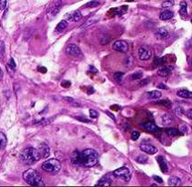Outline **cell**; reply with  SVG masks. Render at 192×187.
<instances>
[{
	"mask_svg": "<svg viewBox=\"0 0 192 187\" xmlns=\"http://www.w3.org/2000/svg\"><path fill=\"white\" fill-rule=\"evenodd\" d=\"M98 163V154L95 150L88 148L80 153V164L85 167H93Z\"/></svg>",
	"mask_w": 192,
	"mask_h": 187,
	"instance_id": "cell-1",
	"label": "cell"
},
{
	"mask_svg": "<svg viewBox=\"0 0 192 187\" xmlns=\"http://www.w3.org/2000/svg\"><path fill=\"white\" fill-rule=\"evenodd\" d=\"M23 178L27 185L31 186H44L45 183L40 175V173L34 169H28L24 172Z\"/></svg>",
	"mask_w": 192,
	"mask_h": 187,
	"instance_id": "cell-2",
	"label": "cell"
},
{
	"mask_svg": "<svg viewBox=\"0 0 192 187\" xmlns=\"http://www.w3.org/2000/svg\"><path fill=\"white\" fill-rule=\"evenodd\" d=\"M20 157L21 161L26 165H33L35 162L39 161L41 158L38 150H36L34 147H27L24 149V151L21 153Z\"/></svg>",
	"mask_w": 192,
	"mask_h": 187,
	"instance_id": "cell-3",
	"label": "cell"
},
{
	"mask_svg": "<svg viewBox=\"0 0 192 187\" xmlns=\"http://www.w3.org/2000/svg\"><path fill=\"white\" fill-rule=\"evenodd\" d=\"M61 167H62V165H61L60 161L57 159H54V158L46 160L42 164V169L49 173H58L60 171Z\"/></svg>",
	"mask_w": 192,
	"mask_h": 187,
	"instance_id": "cell-4",
	"label": "cell"
},
{
	"mask_svg": "<svg viewBox=\"0 0 192 187\" xmlns=\"http://www.w3.org/2000/svg\"><path fill=\"white\" fill-rule=\"evenodd\" d=\"M63 6V2L61 0L58 1H54V3H52L47 9V17L49 19H53L54 18L55 16L59 13L61 7Z\"/></svg>",
	"mask_w": 192,
	"mask_h": 187,
	"instance_id": "cell-5",
	"label": "cell"
},
{
	"mask_svg": "<svg viewBox=\"0 0 192 187\" xmlns=\"http://www.w3.org/2000/svg\"><path fill=\"white\" fill-rule=\"evenodd\" d=\"M113 175L117 178H120V179L125 181V182H129L130 180V177H131L130 172L126 166H122V167H120V168L116 169L115 171L113 172Z\"/></svg>",
	"mask_w": 192,
	"mask_h": 187,
	"instance_id": "cell-6",
	"label": "cell"
},
{
	"mask_svg": "<svg viewBox=\"0 0 192 187\" xmlns=\"http://www.w3.org/2000/svg\"><path fill=\"white\" fill-rule=\"evenodd\" d=\"M65 53L70 56H73V57H82V53L81 49L74 44L68 45L65 47Z\"/></svg>",
	"mask_w": 192,
	"mask_h": 187,
	"instance_id": "cell-7",
	"label": "cell"
},
{
	"mask_svg": "<svg viewBox=\"0 0 192 187\" xmlns=\"http://www.w3.org/2000/svg\"><path fill=\"white\" fill-rule=\"evenodd\" d=\"M112 49L116 52H120L122 53H126L129 50V45L127 42L123 40H118L115 41L112 45Z\"/></svg>",
	"mask_w": 192,
	"mask_h": 187,
	"instance_id": "cell-8",
	"label": "cell"
},
{
	"mask_svg": "<svg viewBox=\"0 0 192 187\" xmlns=\"http://www.w3.org/2000/svg\"><path fill=\"white\" fill-rule=\"evenodd\" d=\"M152 55V53L150 49H148L147 47L142 46L139 48V51H138V56L139 58L142 60V61H147L149 59H150Z\"/></svg>",
	"mask_w": 192,
	"mask_h": 187,
	"instance_id": "cell-9",
	"label": "cell"
},
{
	"mask_svg": "<svg viewBox=\"0 0 192 187\" xmlns=\"http://www.w3.org/2000/svg\"><path fill=\"white\" fill-rule=\"evenodd\" d=\"M140 148L142 151H143L144 153H147L149 155H155L158 152L157 147H155L154 146L148 144V143H142L140 145Z\"/></svg>",
	"mask_w": 192,
	"mask_h": 187,
	"instance_id": "cell-10",
	"label": "cell"
},
{
	"mask_svg": "<svg viewBox=\"0 0 192 187\" xmlns=\"http://www.w3.org/2000/svg\"><path fill=\"white\" fill-rule=\"evenodd\" d=\"M38 152L40 154V156L43 158H47L50 156V147L48 146L46 144L43 143L39 146L38 148Z\"/></svg>",
	"mask_w": 192,
	"mask_h": 187,
	"instance_id": "cell-11",
	"label": "cell"
},
{
	"mask_svg": "<svg viewBox=\"0 0 192 187\" xmlns=\"http://www.w3.org/2000/svg\"><path fill=\"white\" fill-rule=\"evenodd\" d=\"M65 17L69 20V21H73V22H78L82 18V14L79 10H75V11H73L71 13H68L66 14Z\"/></svg>",
	"mask_w": 192,
	"mask_h": 187,
	"instance_id": "cell-12",
	"label": "cell"
},
{
	"mask_svg": "<svg viewBox=\"0 0 192 187\" xmlns=\"http://www.w3.org/2000/svg\"><path fill=\"white\" fill-rule=\"evenodd\" d=\"M144 129L148 132H150V133H156L160 130V128L154 124L153 122L151 121H147L143 124Z\"/></svg>",
	"mask_w": 192,
	"mask_h": 187,
	"instance_id": "cell-13",
	"label": "cell"
},
{
	"mask_svg": "<svg viewBox=\"0 0 192 187\" xmlns=\"http://www.w3.org/2000/svg\"><path fill=\"white\" fill-rule=\"evenodd\" d=\"M157 161H158V164L160 166V170L163 173H167L169 171V167H168V165H167V162L165 160V158L162 156H157Z\"/></svg>",
	"mask_w": 192,
	"mask_h": 187,
	"instance_id": "cell-14",
	"label": "cell"
},
{
	"mask_svg": "<svg viewBox=\"0 0 192 187\" xmlns=\"http://www.w3.org/2000/svg\"><path fill=\"white\" fill-rule=\"evenodd\" d=\"M171 72V68L169 66H162L158 70V75L160 77H167Z\"/></svg>",
	"mask_w": 192,
	"mask_h": 187,
	"instance_id": "cell-15",
	"label": "cell"
},
{
	"mask_svg": "<svg viewBox=\"0 0 192 187\" xmlns=\"http://www.w3.org/2000/svg\"><path fill=\"white\" fill-rule=\"evenodd\" d=\"M112 179H110L109 177L105 176V177H102L97 184L95 185V186H110L112 185Z\"/></svg>",
	"mask_w": 192,
	"mask_h": 187,
	"instance_id": "cell-16",
	"label": "cell"
},
{
	"mask_svg": "<svg viewBox=\"0 0 192 187\" xmlns=\"http://www.w3.org/2000/svg\"><path fill=\"white\" fill-rule=\"evenodd\" d=\"M174 16L173 12L170 11V10H164L163 12H161L160 15V19L162 21H168L170 19H171Z\"/></svg>",
	"mask_w": 192,
	"mask_h": 187,
	"instance_id": "cell-17",
	"label": "cell"
},
{
	"mask_svg": "<svg viewBox=\"0 0 192 187\" xmlns=\"http://www.w3.org/2000/svg\"><path fill=\"white\" fill-rule=\"evenodd\" d=\"M99 20V17L97 16H93L92 17H90L88 20H86L85 21V23L82 25V29H84V28H87V27H89L90 25H94V24H95L96 22Z\"/></svg>",
	"mask_w": 192,
	"mask_h": 187,
	"instance_id": "cell-18",
	"label": "cell"
},
{
	"mask_svg": "<svg viewBox=\"0 0 192 187\" xmlns=\"http://www.w3.org/2000/svg\"><path fill=\"white\" fill-rule=\"evenodd\" d=\"M80 153L79 151H74L72 156H71V162L74 164V165H76V166H81L80 164Z\"/></svg>",
	"mask_w": 192,
	"mask_h": 187,
	"instance_id": "cell-19",
	"label": "cell"
},
{
	"mask_svg": "<svg viewBox=\"0 0 192 187\" xmlns=\"http://www.w3.org/2000/svg\"><path fill=\"white\" fill-rule=\"evenodd\" d=\"M177 95L178 97L184 98V99H192V92L188 90H179V91H178Z\"/></svg>",
	"mask_w": 192,
	"mask_h": 187,
	"instance_id": "cell-20",
	"label": "cell"
},
{
	"mask_svg": "<svg viewBox=\"0 0 192 187\" xmlns=\"http://www.w3.org/2000/svg\"><path fill=\"white\" fill-rule=\"evenodd\" d=\"M169 185L172 186H178L181 185V180L177 176H170L169 178Z\"/></svg>",
	"mask_w": 192,
	"mask_h": 187,
	"instance_id": "cell-21",
	"label": "cell"
},
{
	"mask_svg": "<svg viewBox=\"0 0 192 187\" xmlns=\"http://www.w3.org/2000/svg\"><path fill=\"white\" fill-rule=\"evenodd\" d=\"M147 96L149 99H158L161 97V92L159 91H151V92H147Z\"/></svg>",
	"mask_w": 192,
	"mask_h": 187,
	"instance_id": "cell-22",
	"label": "cell"
},
{
	"mask_svg": "<svg viewBox=\"0 0 192 187\" xmlns=\"http://www.w3.org/2000/svg\"><path fill=\"white\" fill-rule=\"evenodd\" d=\"M127 6H123L122 7H117V8H114L112 9V12L114 13V15H118V16H121V15H123L126 11H127Z\"/></svg>",
	"mask_w": 192,
	"mask_h": 187,
	"instance_id": "cell-23",
	"label": "cell"
},
{
	"mask_svg": "<svg viewBox=\"0 0 192 187\" xmlns=\"http://www.w3.org/2000/svg\"><path fill=\"white\" fill-rule=\"evenodd\" d=\"M6 68H7V71H8L11 74H12V72H14V71L16 70V62H15L13 58H11V59L9 60V62L7 63V65H6Z\"/></svg>",
	"mask_w": 192,
	"mask_h": 187,
	"instance_id": "cell-24",
	"label": "cell"
},
{
	"mask_svg": "<svg viewBox=\"0 0 192 187\" xmlns=\"http://www.w3.org/2000/svg\"><path fill=\"white\" fill-rule=\"evenodd\" d=\"M179 14L182 16H188V11H187V3L185 1H182L180 3V8H179Z\"/></svg>",
	"mask_w": 192,
	"mask_h": 187,
	"instance_id": "cell-25",
	"label": "cell"
},
{
	"mask_svg": "<svg viewBox=\"0 0 192 187\" xmlns=\"http://www.w3.org/2000/svg\"><path fill=\"white\" fill-rule=\"evenodd\" d=\"M67 25H68V23H67V21H65V20H62L57 25H56V27H55V31L56 32H62L64 31V29L67 27Z\"/></svg>",
	"mask_w": 192,
	"mask_h": 187,
	"instance_id": "cell-26",
	"label": "cell"
},
{
	"mask_svg": "<svg viewBox=\"0 0 192 187\" xmlns=\"http://www.w3.org/2000/svg\"><path fill=\"white\" fill-rule=\"evenodd\" d=\"M155 34L158 36V38H165V37H168L169 32L167 31L165 28H160L155 33Z\"/></svg>",
	"mask_w": 192,
	"mask_h": 187,
	"instance_id": "cell-27",
	"label": "cell"
},
{
	"mask_svg": "<svg viewBox=\"0 0 192 187\" xmlns=\"http://www.w3.org/2000/svg\"><path fill=\"white\" fill-rule=\"evenodd\" d=\"M172 120H173L172 118L170 115H168V114H164L161 117V121H162L163 125H170L172 122Z\"/></svg>",
	"mask_w": 192,
	"mask_h": 187,
	"instance_id": "cell-28",
	"label": "cell"
},
{
	"mask_svg": "<svg viewBox=\"0 0 192 187\" xmlns=\"http://www.w3.org/2000/svg\"><path fill=\"white\" fill-rule=\"evenodd\" d=\"M54 119V117H53V118H51V119H50V118H48V119H41L40 121H38L36 125H39V126H46V125L51 124V123L53 122Z\"/></svg>",
	"mask_w": 192,
	"mask_h": 187,
	"instance_id": "cell-29",
	"label": "cell"
},
{
	"mask_svg": "<svg viewBox=\"0 0 192 187\" xmlns=\"http://www.w3.org/2000/svg\"><path fill=\"white\" fill-rule=\"evenodd\" d=\"M6 146V137L4 133L0 132V149L5 148Z\"/></svg>",
	"mask_w": 192,
	"mask_h": 187,
	"instance_id": "cell-30",
	"label": "cell"
},
{
	"mask_svg": "<svg viewBox=\"0 0 192 187\" xmlns=\"http://www.w3.org/2000/svg\"><path fill=\"white\" fill-rule=\"evenodd\" d=\"M166 133L168 136L170 137H175V136H178L179 134V131L176 129V128H167L166 129Z\"/></svg>",
	"mask_w": 192,
	"mask_h": 187,
	"instance_id": "cell-31",
	"label": "cell"
},
{
	"mask_svg": "<svg viewBox=\"0 0 192 187\" xmlns=\"http://www.w3.org/2000/svg\"><path fill=\"white\" fill-rule=\"evenodd\" d=\"M174 5V1L173 0H166L161 4V6L163 8H170Z\"/></svg>",
	"mask_w": 192,
	"mask_h": 187,
	"instance_id": "cell-32",
	"label": "cell"
},
{
	"mask_svg": "<svg viewBox=\"0 0 192 187\" xmlns=\"http://www.w3.org/2000/svg\"><path fill=\"white\" fill-rule=\"evenodd\" d=\"M136 162L139 164H146L148 162V157L145 156H139L136 158Z\"/></svg>",
	"mask_w": 192,
	"mask_h": 187,
	"instance_id": "cell-33",
	"label": "cell"
},
{
	"mask_svg": "<svg viewBox=\"0 0 192 187\" xmlns=\"http://www.w3.org/2000/svg\"><path fill=\"white\" fill-rule=\"evenodd\" d=\"M123 75H124L123 72H115V73L113 74V78H114L115 80H117V81H121L122 77H123Z\"/></svg>",
	"mask_w": 192,
	"mask_h": 187,
	"instance_id": "cell-34",
	"label": "cell"
},
{
	"mask_svg": "<svg viewBox=\"0 0 192 187\" xmlns=\"http://www.w3.org/2000/svg\"><path fill=\"white\" fill-rule=\"evenodd\" d=\"M99 6V2L98 1H95V0H93V1H90L88 2L85 6L86 7H89V8H93V7H95V6Z\"/></svg>",
	"mask_w": 192,
	"mask_h": 187,
	"instance_id": "cell-35",
	"label": "cell"
},
{
	"mask_svg": "<svg viewBox=\"0 0 192 187\" xmlns=\"http://www.w3.org/2000/svg\"><path fill=\"white\" fill-rule=\"evenodd\" d=\"M156 104H158V105H163L165 107H170L171 106V102L169 101V100H160V101H157Z\"/></svg>",
	"mask_w": 192,
	"mask_h": 187,
	"instance_id": "cell-36",
	"label": "cell"
},
{
	"mask_svg": "<svg viewBox=\"0 0 192 187\" xmlns=\"http://www.w3.org/2000/svg\"><path fill=\"white\" fill-rule=\"evenodd\" d=\"M165 62H166L165 58H158L154 61V64L156 66H160V65H163V63H165Z\"/></svg>",
	"mask_w": 192,
	"mask_h": 187,
	"instance_id": "cell-37",
	"label": "cell"
},
{
	"mask_svg": "<svg viewBox=\"0 0 192 187\" xmlns=\"http://www.w3.org/2000/svg\"><path fill=\"white\" fill-rule=\"evenodd\" d=\"M110 40H111V37H109V36H103V37L101 38L100 43L102 45H106V44H108L110 42Z\"/></svg>",
	"mask_w": 192,
	"mask_h": 187,
	"instance_id": "cell-38",
	"label": "cell"
},
{
	"mask_svg": "<svg viewBox=\"0 0 192 187\" xmlns=\"http://www.w3.org/2000/svg\"><path fill=\"white\" fill-rule=\"evenodd\" d=\"M140 132H138V131H133L132 133H131V139L132 140H137L139 138H140Z\"/></svg>",
	"mask_w": 192,
	"mask_h": 187,
	"instance_id": "cell-39",
	"label": "cell"
},
{
	"mask_svg": "<svg viewBox=\"0 0 192 187\" xmlns=\"http://www.w3.org/2000/svg\"><path fill=\"white\" fill-rule=\"evenodd\" d=\"M142 72H136L131 75L132 80H140V79H142Z\"/></svg>",
	"mask_w": 192,
	"mask_h": 187,
	"instance_id": "cell-40",
	"label": "cell"
},
{
	"mask_svg": "<svg viewBox=\"0 0 192 187\" xmlns=\"http://www.w3.org/2000/svg\"><path fill=\"white\" fill-rule=\"evenodd\" d=\"M89 113H90V117L92 119H97L98 118V112L94 109H90Z\"/></svg>",
	"mask_w": 192,
	"mask_h": 187,
	"instance_id": "cell-41",
	"label": "cell"
},
{
	"mask_svg": "<svg viewBox=\"0 0 192 187\" xmlns=\"http://www.w3.org/2000/svg\"><path fill=\"white\" fill-rule=\"evenodd\" d=\"M5 55V45L4 42H0V57H4Z\"/></svg>",
	"mask_w": 192,
	"mask_h": 187,
	"instance_id": "cell-42",
	"label": "cell"
},
{
	"mask_svg": "<svg viewBox=\"0 0 192 187\" xmlns=\"http://www.w3.org/2000/svg\"><path fill=\"white\" fill-rule=\"evenodd\" d=\"M61 86L62 87H64V88H69L70 86H71V81L70 80H63L62 82H61Z\"/></svg>",
	"mask_w": 192,
	"mask_h": 187,
	"instance_id": "cell-43",
	"label": "cell"
},
{
	"mask_svg": "<svg viewBox=\"0 0 192 187\" xmlns=\"http://www.w3.org/2000/svg\"><path fill=\"white\" fill-rule=\"evenodd\" d=\"M174 112L176 113V115H178V116H181L183 114L184 110H183V109L181 107H178V108L174 109Z\"/></svg>",
	"mask_w": 192,
	"mask_h": 187,
	"instance_id": "cell-44",
	"label": "cell"
},
{
	"mask_svg": "<svg viewBox=\"0 0 192 187\" xmlns=\"http://www.w3.org/2000/svg\"><path fill=\"white\" fill-rule=\"evenodd\" d=\"M75 119L79 121H82V122H85V123H89L91 122V120H89L88 119L84 118V117H75Z\"/></svg>",
	"mask_w": 192,
	"mask_h": 187,
	"instance_id": "cell-45",
	"label": "cell"
},
{
	"mask_svg": "<svg viewBox=\"0 0 192 187\" xmlns=\"http://www.w3.org/2000/svg\"><path fill=\"white\" fill-rule=\"evenodd\" d=\"M6 6V0H0V10H4Z\"/></svg>",
	"mask_w": 192,
	"mask_h": 187,
	"instance_id": "cell-46",
	"label": "cell"
},
{
	"mask_svg": "<svg viewBox=\"0 0 192 187\" xmlns=\"http://www.w3.org/2000/svg\"><path fill=\"white\" fill-rule=\"evenodd\" d=\"M180 131H181V132H183V133H187V132L189 131V127H188V126H186V125H182V126H180Z\"/></svg>",
	"mask_w": 192,
	"mask_h": 187,
	"instance_id": "cell-47",
	"label": "cell"
},
{
	"mask_svg": "<svg viewBox=\"0 0 192 187\" xmlns=\"http://www.w3.org/2000/svg\"><path fill=\"white\" fill-rule=\"evenodd\" d=\"M37 70H38V72H41V73H46V72H47V69H46V67H43V66H39Z\"/></svg>",
	"mask_w": 192,
	"mask_h": 187,
	"instance_id": "cell-48",
	"label": "cell"
},
{
	"mask_svg": "<svg viewBox=\"0 0 192 187\" xmlns=\"http://www.w3.org/2000/svg\"><path fill=\"white\" fill-rule=\"evenodd\" d=\"M152 178H153V179H154L156 182H158L159 184H162V183H163V180L160 178V176H157V175H153V176H152Z\"/></svg>",
	"mask_w": 192,
	"mask_h": 187,
	"instance_id": "cell-49",
	"label": "cell"
},
{
	"mask_svg": "<svg viewBox=\"0 0 192 187\" xmlns=\"http://www.w3.org/2000/svg\"><path fill=\"white\" fill-rule=\"evenodd\" d=\"M186 115H187V117H188L190 119H192V109H188L187 112H186Z\"/></svg>",
	"mask_w": 192,
	"mask_h": 187,
	"instance_id": "cell-50",
	"label": "cell"
},
{
	"mask_svg": "<svg viewBox=\"0 0 192 187\" xmlns=\"http://www.w3.org/2000/svg\"><path fill=\"white\" fill-rule=\"evenodd\" d=\"M63 99L64 100H67V101H70V102H74V99L71 97H64Z\"/></svg>",
	"mask_w": 192,
	"mask_h": 187,
	"instance_id": "cell-51",
	"label": "cell"
},
{
	"mask_svg": "<svg viewBox=\"0 0 192 187\" xmlns=\"http://www.w3.org/2000/svg\"><path fill=\"white\" fill-rule=\"evenodd\" d=\"M94 88H93V87H89V90H88L87 93L90 95V94L94 93Z\"/></svg>",
	"mask_w": 192,
	"mask_h": 187,
	"instance_id": "cell-52",
	"label": "cell"
},
{
	"mask_svg": "<svg viewBox=\"0 0 192 187\" xmlns=\"http://www.w3.org/2000/svg\"><path fill=\"white\" fill-rule=\"evenodd\" d=\"M106 114H107V115H108V116H110V118H111V119H112V120H114V121H115V118H114V116H113V115H112V113H110V112H109V111H107V112H106Z\"/></svg>",
	"mask_w": 192,
	"mask_h": 187,
	"instance_id": "cell-53",
	"label": "cell"
},
{
	"mask_svg": "<svg viewBox=\"0 0 192 187\" xmlns=\"http://www.w3.org/2000/svg\"><path fill=\"white\" fill-rule=\"evenodd\" d=\"M159 88H160V89H163V90H168V87H167L166 85L162 84V83L159 85Z\"/></svg>",
	"mask_w": 192,
	"mask_h": 187,
	"instance_id": "cell-54",
	"label": "cell"
},
{
	"mask_svg": "<svg viewBox=\"0 0 192 187\" xmlns=\"http://www.w3.org/2000/svg\"><path fill=\"white\" fill-rule=\"evenodd\" d=\"M111 109H113V110H115V111H117V110H119V109H120V107L119 106H111Z\"/></svg>",
	"mask_w": 192,
	"mask_h": 187,
	"instance_id": "cell-55",
	"label": "cell"
},
{
	"mask_svg": "<svg viewBox=\"0 0 192 187\" xmlns=\"http://www.w3.org/2000/svg\"><path fill=\"white\" fill-rule=\"evenodd\" d=\"M90 70H91V71H93V72H97V70H96L94 66H90Z\"/></svg>",
	"mask_w": 192,
	"mask_h": 187,
	"instance_id": "cell-56",
	"label": "cell"
},
{
	"mask_svg": "<svg viewBox=\"0 0 192 187\" xmlns=\"http://www.w3.org/2000/svg\"><path fill=\"white\" fill-rule=\"evenodd\" d=\"M2 75H3V72H2V69L0 68V77H2Z\"/></svg>",
	"mask_w": 192,
	"mask_h": 187,
	"instance_id": "cell-57",
	"label": "cell"
},
{
	"mask_svg": "<svg viewBox=\"0 0 192 187\" xmlns=\"http://www.w3.org/2000/svg\"><path fill=\"white\" fill-rule=\"evenodd\" d=\"M190 168H191V170H192V164L190 165Z\"/></svg>",
	"mask_w": 192,
	"mask_h": 187,
	"instance_id": "cell-58",
	"label": "cell"
},
{
	"mask_svg": "<svg viewBox=\"0 0 192 187\" xmlns=\"http://www.w3.org/2000/svg\"><path fill=\"white\" fill-rule=\"evenodd\" d=\"M191 23H192V18H191Z\"/></svg>",
	"mask_w": 192,
	"mask_h": 187,
	"instance_id": "cell-59",
	"label": "cell"
},
{
	"mask_svg": "<svg viewBox=\"0 0 192 187\" xmlns=\"http://www.w3.org/2000/svg\"><path fill=\"white\" fill-rule=\"evenodd\" d=\"M191 2H192V0H191Z\"/></svg>",
	"mask_w": 192,
	"mask_h": 187,
	"instance_id": "cell-60",
	"label": "cell"
}]
</instances>
